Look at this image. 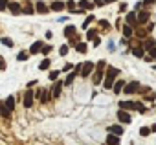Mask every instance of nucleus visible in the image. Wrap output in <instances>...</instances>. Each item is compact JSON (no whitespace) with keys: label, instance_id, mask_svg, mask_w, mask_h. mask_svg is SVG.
I'll list each match as a JSON object with an SVG mask.
<instances>
[{"label":"nucleus","instance_id":"f257e3e1","mask_svg":"<svg viewBox=\"0 0 156 145\" xmlns=\"http://www.w3.org/2000/svg\"><path fill=\"white\" fill-rule=\"evenodd\" d=\"M118 74H119V70H118L116 66H107V72H105V83H103V87H105L107 90H110V88L114 87Z\"/></svg>","mask_w":156,"mask_h":145},{"label":"nucleus","instance_id":"f03ea898","mask_svg":"<svg viewBox=\"0 0 156 145\" xmlns=\"http://www.w3.org/2000/svg\"><path fill=\"white\" fill-rule=\"evenodd\" d=\"M105 72H107V62H105V61H99V62H98V66H96V74L92 76V81H94V85H99V83L103 81Z\"/></svg>","mask_w":156,"mask_h":145},{"label":"nucleus","instance_id":"7ed1b4c3","mask_svg":"<svg viewBox=\"0 0 156 145\" xmlns=\"http://www.w3.org/2000/svg\"><path fill=\"white\" fill-rule=\"evenodd\" d=\"M33 99H35V92L31 90V87H28V90L24 94V107L26 108H31L33 107Z\"/></svg>","mask_w":156,"mask_h":145},{"label":"nucleus","instance_id":"20e7f679","mask_svg":"<svg viewBox=\"0 0 156 145\" xmlns=\"http://www.w3.org/2000/svg\"><path fill=\"white\" fill-rule=\"evenodd\" d=\"M118 119H119V123H125V125H130L132 123V118H130L129 110H125V108H119L118 110Z\"/></svg>","mask_w":156,"mask_h":145},{"label":"nucleus","instance_id":"39448f33","mask_svg":"<svg viewBox=\"0 0 156 145\" xmlns=\"http://www.w3.org/2000/svg\"><path fill=\"white\" fill-rule=\"evenodd\" d=\"M94 68H96V64H94V62H90V61H88V62H85V64H83V68H81V76H83V77H88L92 72H94Z\"/></svg>","mask_w":156,"mask_h":145},{"label":"nucleus","instance_id":"423d86ee","mask_svg":"<svg viewBox=\"0 0 156 145\" xmlns=\"http://www.w3.org/2000/svg\"><path fill=\"white\" fill-rule=\"evenodd\" d=\"M125 20H127V24H129V26H132V28H136V26L140 24V22H138V13H136V11H130V13H127Z\"/></svg>","mask_w":156,"mask_h":145},{"label":"nucleus","instance_id":"0eeeda50","mask_svg":"<svg viewBox=\"0 0 156 145\" xmlns=\"http://www.w3.org/2000/svg\"><path fill=\"white\" fill-rule=\"evenodd\" d=\"M125 94H136L140 90V81H130L129 85H125Z\"/></svg>","mask_w":156,"mask_h":145},{"label":"nucleus","instance_id":"6e6552de","mask_svg":"<svg viewBox=\"0 0 156 145\" xmlns=\"http://www.w3.org/2000/svg\"><path fill=\"white\" fill-rule=\"evenodd\" d=\"M138 107H140V103H136V101H121L119 103V108H125V110H138Z\"/></svg>","mask_w":156,"mask_h":145},{"label":"nucleus","instance_id":"1a4fd4ad","mask_svg":"<svg viewBox=\"0 0 156 145\" xmlns=\"http://www.w3.org/2000/svg\"><path fill=\"white\" fill-rule=\"evenodd\" d=\"M35 11H37V13H41V15H46V13L50 11V6H46L42 0H37V4H35Z\"/></svg>","mask_w":156,"mask_h":145},{"label":"nucleus","instance_id":"9d476101","mask_svg":"<svg viewBox=\"0 0 156 145\" xmlns=\"http://www.w3.org/2000/svg\"><path fill=\"white\" fill-rule=\"evenodd\" d=\"M9 11H11V15H22V6L19 4V2H9V8H8Z\"/></svg>","mask_w":156,"mask_h":145},{"label":"nucleus","instance_id":"9b49d317","mask_svg":"<svg viewBox=\"0 0 156 145\" xmlns=\"http://www.w3.org/2000/svg\"><path fill=\"white\" fill-rule=\"evenodd\" d=\"M62 87H64V81H55V83H53V87H51V88H53L51 96H53V97H59V96H61Z\"/></svg>","mask_w":156,"mask_h":145},{"label":"nucleus","instance_id":"f8f14e48","mask_svg":"<svg viewBox=\"0 0 156 145\" xmlns=\"http://www.w3.org/2000/svg\"><path fill=\"white\" fill-rule=\"evenodd\" d=\"M64 8H66V4L62 0H55V2H51V6H50V11H62Z\"/></svg>","mask_w":156,"mask_h":145},{"label":"nucleus","instance_id":"ddd939ff","mask_svg":"<svg viewBox=\"0 0 156 145\" xmlns=\"http://www.w3.org/2000/svg\"><path fill=\"white\" fill-rule=\"evenodd\" d=\"M33 13H35V6L28 0V2L22 6V15H33Z\"/></svg>","mask_w":156,"mask_h":145},{"label":"nucleus","instance_id":"4468645a","mask_svg":"<svg viewBox=\"0 0 156 145\" xmlns=\"http://www.w3.org/2000/svg\"><path fill=\"white\" fill-rule=\"evenodd\" d=\"M42 46H44V41H35L31 44V48H30V53H41Z\"/></svg>","mask_w":156,"mask_h":145},{"label":"nucleus","instance_id":"2eb2a0df","mask_svg":"<svg viewBox=\"0 0 156 145\" xmlns=\"http://www.w3.org/2000/svg\"><path fill=\"white\" fill-rule=\"evenodd\" d=\"M149 19H151V13L140 9V13H138V22H140V24H145V22H149Z\"/></svg>","mask_w":156,"mask_h":145},{"label":"nucleus","instance_id":"dca6fc26","mask_svg":"<svg viewBox=\"0 0 156 145\" xmlns=\"http://www.w3.org/2000/svg\"><path fill=\"white\" fill-rule=\"evenodd\" d=\"M123 88H125V83H123L121 79H118V81L114 83V87H112V92L118 96V94H121V92H123Z\"/></svg>","mask_w":156,"mask_h":145},{"label":"nucleus","instance_id":"f3484780","mask_svg":"<svg viewBox=\"0 0 156 145\" xmlns=\"http://www.w3.org/2000/svg\"><path fill=\"white\" fill-rule=\"evenodd\" d=\"M77 6H79L81 9H85V11H88V9L94 8V2H90V0H79V2H77Z\"/></svg>","mask_w":156,"mask_h":145},{"label":"nucleus","instance_id":"a211bd4d","mask_svg":"<svg viewBox=\"0 0 156 145\" xmlns=\"http://www.w3.org/2000/svg\"><path fill=\"white\" fill-rule=\"evenodd\" d=\"M75 31H77V28H75V26H72V24L64 26V30H62L64 37H73V35H75Z\"/></svg>","mask_w":156,"mask_h":145},{"label":"nucleus","instance_id":"6ab92c4d","mask_svg":"<svg viewBox=\"0 0 156 145\" xmlns=\"http://www.w3.org/2000/svg\"><path fill=\"white\" fill-rule=\"evenodd\" d=\"M132 55L138 57V59H143V57H145V48H143V46H136V48H132Z\"/></svg>","mask_w":156,"mask_h":145},{"label":"nucleus","instance_id":"aec40b11","mask_svg":"<svg viewBox=\"0 0 156 145\" xmlns=\"http://www.w3.org/2000/svg\"><path fill=\"white\" fill-rule=\"evenodd\" d=\"M107 145H119V136L108 132V136H107Z\"/></svg>","mask_w":156,"mask_h":145},{"label":"nucleus","instance_id":"412c9836","mask_svg":"<svg viewBox=\"0 0 156 145\" xmlns=\"http://www.w3.org/2000/svg\"><path fill=\"white\" fill-rule=\"evenodd\" d=\"M108 132H112V134H116V136H121L125 130H123L121 125H110V127H108Z\"/></svg>","mask_w":156,"mask_h":145},{"label":"nucleus","instance_id":"4be33fe9","mask_svg":"<svg viewBox=\"0 0 156 145\" xmlns=\"http://www.w3.org/2000/svg\"><path fill=\"white\" fill-rule=\"evenodd\" d=\"M132 33H134V28L127 24V26L123 28V37H125V39H130V37H132Z\"/></svg>","mask_w":156,"mask_h":145},{"label":"nucleus","instance_id":"5701e85b","mask_svg":"<svg viewBox=\"0 0 156 145\" xmlns=\"http://www.w3.org/2000/svg\"><path fill=\"white\" fill-rule=\"evenodd\" d=\"M4 103H6V107L9 108V112H13V108H15V97H13V96H8V99H6Z\"/></svg>","mask_w":156,"mask_h":145},{"label":"nucleus","instance_id":"b1692460","mask_svg":"<svg viewBox=\"0 0 156 145\" xmlns=\"http://www.w3.org/2000/svg\"><path fill=\"white\" fill-rule=\"evenodd\" d=\"M51 99V92H48V90H42V94H41V103H48Z\"/></svg>","mask_w":156,"mask_h":145},{"label":"nucleus","instance_id":"393cba45","mask_svg":"<svg viewBox=\"0 0 156 145\" xmlns=\"http://www.w3.org/2000/svg\"><path fill=\"white\" fill-rule=\"evenodd\" d=\"M0 42H2L4 46H8V48H13V46H15L13 39H9V37H2V39H0Z\"/></svg>","mask_w":156,"mask_h":145},{"label":"nucleus","instance_id":"a878e982","mask_svg":"<svg viewBox=\"0 0 156 145\" xmlns=\"http://www.w3.org/2000/svg\"><path fill=\"white\" fill-rule=\"evenodd\" d=\"M75 50L79 51V53H87V50H88V48H87V44H85V42H77V44H75Z\"/></svg>","mask_w":156,"mask_h":145},{"label":"nucleus","instance_id":"bb28decb","mask_svg":"<svg viewBox=\"0 0 156 145\" xmlns=\"http://www.w3.org/2000/svg\"><path fill=\"white\" fill-rule=\"evenodd\" d=\"M59 74H61V72H59V70H51V72H50V74H48V79H50V81H57V77H59Z\"/></svg>","mask_w":156,"mask_h":145},{"label":"nucleus","instance_id":"cd10ccee","mask_svg":"<svg viewBox=\"0 0 156 145\" xmlns=\"http://www.w3.org/2000/svg\"><path fill=\"white\" fill-rule=\"evenodd\" d=\"M0 114H2V116H6V118L11 114V112H9V108L6 107V103H0Z\"/></svg>","mask_w":156,"mask_h":145},{"label":"nucleus","instance_id":"c85d7f7f","mask_svg":"<svg viewBox=\"0 0 156 145\" xmlns=\"http://www.w3.org/2000/svg\"><path fill=\"white\" fill-rule=\"evenodd\" d=\"M96 37H98V30H88V31H87V39H88V41H94Z\"/></svg>","mask_w":156,"mask_h":145},{"label":"nucleus","instance_id":"c756f323","mask_svg":"<svg viewBox=\"0 0 156 145\" xmlns=\"http://www.w3.org/2000/svg\"><path fill=\"white\" fill-rule=\"evenodd\" d=\"M151 132H152V130H151V127H141V129H140V136H143V138H147Z\"/></svg>","mask_w":156,"mask_h":145},{"label":"nucleus","instance_id":"7c9ffc66","mask_svg":"<svg viewBox=\"0 0 156 145\" xmlns=\"http://www.w3.org/2000/svg\"><path fill=\"white\" fill-rule=\"evenodd\" d=\"M28 55H30V51H20L19 55H17V61H28Z\"/></svg>","mask_w":156,"mask_h":145},{"label":"nucleus","instance_id":"2f4dec72","mask_svg":"<svg viewBox=\"0 0 156 145\" xmlns=\"http://www.w3.org/2000/svg\"><path fill=\"white\" fill-rule=\"evenodd\" d=\"M92 22H94V15H88V17H87V20H85V24H83V30H87Z\"/></svg>","mask_w":156,"mask_h":145},{"label":"nucleus","instance_id":"473e14b6","mask_svg":"<svg viewBox=\"0 0 156 145\" xmlns=\"http://www.w3.org/2000/svg\"><path fill=\"white\" fill-rule=\"evenodd\" d=\"M9 8V0H0V11H6Z\"/></svg>","mask_w":156,"mask_h":145},{"label":"nucleus","instance_id":"72a5a7b5","mask_svg":"<svg viewBox=\"0 0 156 145\" xmlns=\"http://www.w3.org/2000/svg\"><path fill=\"white\" fill-rule=\"evenodd\" d=\"M39 68H41V70H48V68H50V59H44V61L39 64Z\"/></svg>","mask_w":156,"mask_h":145},{"label":"nucleus","instance_id":"f704fd0d","mask_svg":"<svg viewBox=\"0 0 156 145\" xmlns=\"http://www.w3.org/2000/svg\"><path fill=\"white\" fill-rule=\"evenodd\" d=\"M50 51H51V46H50V44H44V46H42V50H41V53H42V55H48Z\"/></svg>","mask_w":156,"mask_h":145},{"label":"nucleus","instance_id":"c9c22d12","mask_svg":"<svg viewBox=\"0 0 156 145\" xmlns=\"http://www.w3.org/2000/svg\"><path fill=\"white\" fill-rule=\"evenodd\" d=\"M68 50H70V48H68V44H62V46H61V50H59V53L64 57V55L68 53Z\"/></svg>","mask_w":156,"mask_h":145},{"label":"nucleus","instance_id":"e433bc0d","mask_svg":"<svg viewBox=\"0 0 156 145\" xmlns=\"http://www.w3.org/2000/svg\"><path fill=\"white\" fill-rule=\"evenodd\" d=\"M66 8H68V9H70V13H72V11L75 9V2H73V0H68V2H66Z\"/></svg>","mask_w":156,"mask_h":145},{"label":"nucleus","instance_id":"4c0bfd02","mask_svg":"<svg viewBox=\"0 0 156 145\" xmlns=\"http://www.w3.org/2000/svg\"><path fill=\"white\" fill-rule=\"evenodd\" d=\"M154 46H156V44H154V41H147L143 48H145V50H151V48H154Z\"/></svg>","mask_w":156,"mask_h":145},{"label":"nucleus","instance_id":"58836bf2","mask_svg":"<svg viewBox=\"0 0 156 145\" xmlns=\"http://www.w3.org/2000/svg\"><path fill=\"white\" fill-rule=\"evenodd\" d=\"M138 92H140V94H149V92H151V87H140Z\"/></svg>","mask_w":156,"mask_h":145},{"label":"nucleus","instance_id":"ea45409f","mask_svg":"<svg viewBox=\"0 0 156 145\" xmlns=\"http://www.w3.org/2000/svg\"><path fill=\"white\" fill-rule=\"evenodd\" d=\"M72 70H73V64H70V62H66L62 68V72H72Z\"/></svg>","mask_w":156,"mask_h":145},{"label":"nucleus","instance_id":"a19ab883","mask_svg":"<svg viewBox=\"0 0 156 145\" xmlns=\"http://www.w3.org/2000/svg\"><path fill=\"white\" fill-rule=\"evenodd\" d=\"M94 6H98V8H103V6H105V0H94Z\"/></svg>","mask_w":156,"mask_h":145},{"label":"nucleus","instance_id":"79ce46f5","mask_svg":"<svg viewBox=\"0 0 156 145\" xmlns=\"http://www.w3.org/2000/svg\"><path fill=\"white\" fill-rule=\"evenodd\" d=\"M149 55H151V57H152V59H154V61H156V46H154V48H151V50H149Z\"/></svg>","mask_w":156,"mask_h":145},{"label":"nucleus","instance_id":"37998d69","mask_svg":"<svg viewBox=\"0 0 156 145\" xmlns=\"http://www.w3.org/2000/svg\"><path fill=\"white\" fill-rule=\"evenodd\" d=\"M0 70H6V61H4L2 55H0Z\"/></svg>","mask_w":156,"mask_h":145},{"label":"nucleus","instance_id":"c03bdc74","mask_svg":"<svg viewBox=\"0 0 156 145\" xmlns=\"http://www.w3.org/2000/svg\"><path fill=\"white\" fill-rule=\"evenodd\" d=\"M99 26H101V28H105V30H107V28H108V26H110V24H108V20H99Z\"/></svg>","mask_w":156,"mask_h":145},{"label":"nucleus","instance_id":"a18cd8bd","mask_svg":"<svg viewBox=\"0 0 156 145\" xmlns=\"http://www.w3.org/2000/svg\"><path fill=\"white\" fill-rule=\"evenodd\" d=\"M145 99H147V101H154V99H156V94H147Z\"/></svg>","mask_w":156,"mask_h":145},{"label":"nucleus","instance_id":"49530a36","mask_svg":"<svg viewBox=\"0 0 156 145\" xmlns=\"http://www.w3.org/2000/svg\"><path fill=\"white\" fill-rule=\"evenodd\" d=\"M123 11H127V4H125V2L119 4V13H123Z\"/></svg>","mask_w":156,"mask_h":145},{"label":"nucleus","instance_id":"de8ad7c7","mask_svg":"<svg viewBox=\"0 0 156 145\" xmlns=\"http://www.w3.org/2000/svg\"><path fill=\"white\" fill-rule=\"evenodd\" d=\"M141 8H143V2H138V4H136V6H134V9H136V11H140V9H141Z\"/></svg>","mask_w":156,"mask_h":145},{"label":"nucleus","instance_id":"09e8293b","mask_svg":"<svg viewBox=\"0 0 156 145\" xmlns=\"http://www.w3.org/2000/svg\"><path fill=\"white\" fill-rule=\"evenodd\" d=\"M145 31H147V30H145ZM145 31H143V30H138L136 35H138V37H145Z\"/></svg>","mask_w":156,"mask_h":145},{"label":"nucleus","instance_id":"8fccbe9b","mask_svg":"<svg viewBox=\"0 0 156 145\" xmlns=\"http://www.w3.org/2000/svg\"><path fill=\"white\" fill-rule=\"evenodd\" d=\"M99 44H101V39H99V37H96V39H94V46H96V48H98V46H99Z\"/></svg>","mask_w":156,"mask_h":145},{"label":"nucleus","instance_id":"3c124183","mask_svg":"<svg viewBox=\"0 0 156 145\" xmlns=\"http://www.w3.org/2000/svg\"><path fill=\"white\" fill-rule=\"evenodd\" d=\"M116 50V46H114V42H108V51H114Z\"/></svg>","mask_w":156,"mask_h":145},{"label":"nucleus","instance_id":"603ef678","mask_svg":"<svg viewBox=\"0 0 156 145\" xmlns=\"http://www.w3.org/2000/svg\"><path fill=\"white\" fill-rule=\"evenodd\" d=\"M143 61H145V62H152V61H154V59H152V57H151V55H147V57H143Z\"/></svg>","mask_w":156,"mask_h":145},{"label":"nucleus","instance_id":"864d4df0","mask_svg":"<svg viewBox=\"0 0 156 145\" xmlns=\"http://www.w3.org/2000/svg\"><path fill=\"white\" fill-rule=\"evenodd\" d=\"M154 2H156V0H143V4H145V6H149V4H154Z\"/></svg>","mask_w":156,"mask_h":145},{"label":"nucleus","instance_id":"5fc2aeb1","mask_svg":"<svg viewBox=\"0 0 156 145\" xmlns=\"http://www.w3.org/2000/svg\"><path fill=\"white\" fill-rule=\"evenodd\" d=\"M114 2H118V0H105V4H114Z\"/></svg>","mask_w":156,"mask_h":145},{"label":"nucleus","instance_id":"6e6d98bb","mask_svg":"<svg viewBox=\"0 0 156 145\" xmlns=\"http://www.w3.org/2000/svg\"><path fill=\"white\" fill-rule=\"evenodd\" d=\"M151 130H152V132H156V125H152V127H151Z\"/></svg>","mask_w":156,"mask_h":145},{"label":"nucleus","instance_id":"4d7b16f0","mask_svg":"<svg viewBox=\"0 0 156 145\" xmlns=\"http://www.w3.org/2000/svg\"><path fill=\"white\" fill-rule=\"evenodd\" d=\"M154 70H156V66H154Z\"/></svg>","mask_w":156,"mask_h":145},{"label":"nucleus","instance_id":"13d9d810","mask_svg":"<svg viewBox=\"0 0 156 145\" xmlns=\"http://www.w3.org/2000/svg\"><path fill=\"white\" fill-rule=\"evenodd\" d=\"M0 116H2V114H0Z\"/></svg>","mask_w":156,"mask_h":145}]
</instances>
